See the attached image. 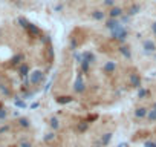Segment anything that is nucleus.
Instances as JSON below:
<instances>
[{
  "label": "nucleus",
  "instance_id": "nucleus-15",
  "mask_svg": "<svg viewBox=\"0 0 156 147\" xmlns=\"http://www.w3.org/2000/svg\"><path fill=\"white\" fill-rule=\"evenodd\" d=\"M153 31H155V32H156V23H155V25H153Z\"/></svg>",
  "mask_w": 156,
  "mask_h": 147
},
{
  "label": "nucleus",
  "instance_id": "nucleus-6",
  "mask_svg": "<svg viewBox=\"0 0 156 147\" xmlns=\"http://www.w3.org/2000/svg\"><path fill=\"white\" fill-rule=\"evenodd\" d=\"M51 127H52V129H58V127H60L57 118H52V119H51Z\"/></svg>",
  "mask_w": 156,
  "mask_h": 147
},
{
  "label": "nucleus",
  "instance_id": "nucleus-3",
  "mask_svg": "<svg viewBox=\"0 0 156 147\" xmlns=\"http://www.w3.org/2000/svg\"><path fill=\"white\" fill-rule=\"evenodd\" d=\"M147 115H149V110L146 107H139V109L135 110V116L136 118H146Z\"/></svg>",
  "mask_w": 156,
  "mask_h": 147
},
{
  "label": "nucleus",
  "instance_id": "nucleus-14",
  "mask_svg": "<svg viewBox=\"0 0 156 147\" xmlns=\"http://www.w3.org/2000/svg\"><path fill=\"white\" fill-rule=\"evenodd\" d=\"M22 147H31L29 144H22Z\"/></svg>",
  "mask_w": 156,
  "mask_h": 147
},
{
  "label": "nucleus",
  "instance_id": "nucleus-5",
  "mask_svg": "<svg viewBox=\"0 0 156 147\" xmlns=\"http://www.w3.org/2000/svg\"><path fill=\"white\" fill-rule=\"evenodd\" d=\"M132 84L135 87H141V80H139L138 75H132Z\"/></svg>",
  "mask_w": 156,
  "mask_h": 147
},
{
  "label": "nucleus",
  "instance_id": "nucleus-7",
  "mask_svg": "<svg viewBox=\"0 0 156 147\" xmlns=\"http://www.w3.org/2000/svg\"><path fill=\"white\" fill-rule=\"evenodd\" d=\"M72 101V97H61L58 98V103H71Z\"/></svg>",
  "mask_w": 156,
  "mask_h": 147
},
{
  "label": "nucleus",
  "instance_id": "nucleus-4",
  "mask_svg": "<svg viewBox=\"0 0 156 147\" xmlns=\"http://www.w3.org/2000/svg\"><path fill=\"white\" fill-rule=\"evenodd\" d=\"M144 48H146L149 52H153V51H156V46H155V43H153V42H150V40H146V42H144Z\"/></svg>",
  "mask_w": 156,
  "mask_h": 147
},
{
  "label": "nucleus",
  "instance_id": "nucleus-10",
  "mask_svg": "<svg viewBox=\"0 0 156 147\" xmlns=\"http://www.w3.org/2000/svg\"><path fill=\"white\" fill-rule=\"evenodd\" d=\"M121 52H123V54L127 57V58H130V52H129V48H126V46H123L121 48Z\"/></svg>",
  "mask_w": 156,
  "mask_h": 147
},
{
  "label": "nucleus",
  "instance_id": "nucleus-11",
  "mask_svg": "<svg viewBox=\"0 0 156 147\" xmlns=\"http://www.w3.org/2000/svg\"><path fill=\"white\" fill-rule=\"evenodd\" d=\"M110 138H112V137H110V133H106V137H104V138H103V144H104V146H106V144H107V143L110 141Z\"/></svg>",
  "mask_w": 156,
  "mask_h": 147
},
{
  "label": "nucleus",
  "instance_id": "nucleus-2",
  "mask_svg": "<svg viewBox=\"0 0 156 147\" xmlns=\"http://www.w3.org/2000/svg\"><path fill=\"white\" fill-rule=\"evenodd\" d=\"M42 78H43V74L38 72V71H35V72L31 74V83L32 84H38V83L42 81Z\"/></svg>",
  "mask_w": 156,
  "mask_h": 147
},
{
  "label": "nucleus",
  "instance_id": "nucleus-8",
  "mask_svg": "<svg viewBox=\"0 0 156 147\" xmlns=\"http://www.w3.org/2000/svg\"><path fill=\"white\" fill-rule=\"evenodd\" d=\"M149 119H150V121H155V119H156V107L149 113Z\"/></svg>",
  "mask_w": 156,
  "mask_h": 147
},
{
  "label": "nucleus",
  "instance_id": "nucleus-13",
  "mask_svg": "<svg viewBox=\"0 0 156 147\" xmlns=\"http://www.w3.org/2000/svg\"><path fill=\"white\" fill-rule=\"evenodd\" d=\"M146 147H156V143H146Z\"/></svg>",
  "mask_w": 156,
  "mask_h": 147
},
{
  "label": "nucleus",
  "instance_id": "nucleus-1",
  "mask_svg": "<svg viewBox=\"0 0 156 147\" xmlns=\"http://www.w3.org/2000/svg\"><path fill=\"white\" fill-rule=\"evenodd\" d=\"M74 90L78 92V93H81V92L84 90V84H83V78H81V75L77 78V81H75V84H74Z\"/></svg>",
  "mask_w": 156,
  "mask_h": 147
},
{
  "label": "nucleus",
  "instance_id": "nucleus-12",
  "mask_svg": "<svg viewBox=\"0 0 156 147\" xmlns=\"http://www.w3.org/2000/svg\"><path fill=\"white\" fill-rule=\"evenodd\" d=\"M113 69H115V64H113V63H107V64H106V71H110V72H112Z\"/></svg>",
  "mask_w": 156,
  "mask_h": 147
},
{
  "label": "nucleus",
  "instance_id": "nucleus-9",
  "mask_svg": "<svg viewBox=\"0 0 156 147\" xmlns=\"http://www.w3.org/2000/svg\"><path fill=\"white\" fill-rule=\"evenodd\" d=\"M121 14V9H112V12H110V17H118Z\"/></svg>",
  "mask_w": 156,
  "mask_h": 147
}]
</instances>
